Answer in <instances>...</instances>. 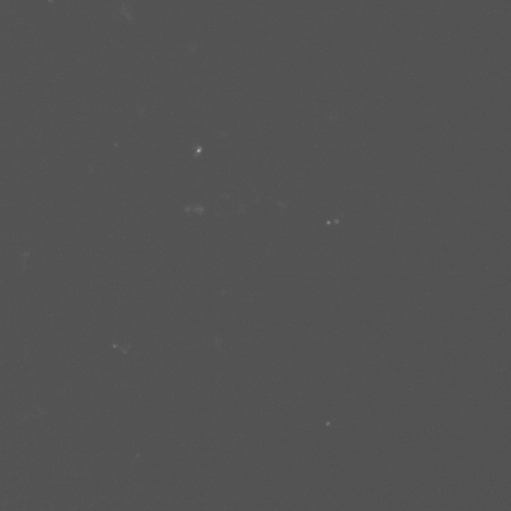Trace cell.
I'll return each mask as SVG.
<instances>
[{"instance_id":"6da1fadb","label":"cell","mask_w":511,"mask_h":511,"mask_svg":"<svg viewBox=\"0 0 511 511\" xmlns=\"http://www.w3.org/2000/svg\"><path fill=\"white\" fill-rule=\"evenodd\" d=\"M132 2H134V0H129L128 2H125L123 4V6L121 7L120 12L121 14L126 18L128 19V22L131 26L134 25V19H133V15H132V9H131V4Z\"/></svg>"}]
</instances>
